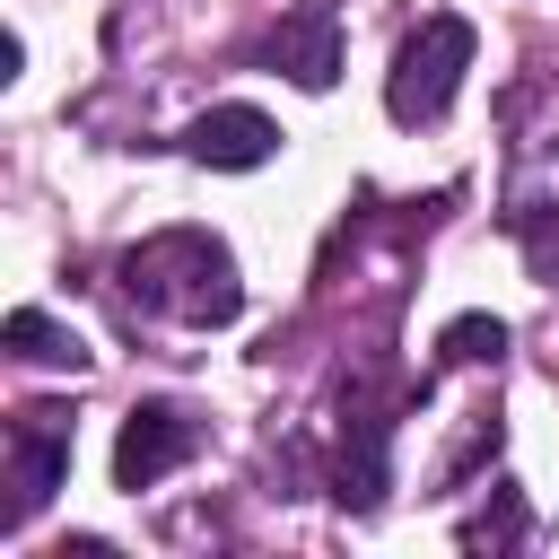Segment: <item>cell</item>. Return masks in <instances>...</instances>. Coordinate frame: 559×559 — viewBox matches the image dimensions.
I'll use <instances>...</instances> for the list:
<instances>
[{
	"label": "cell",
	"instance_id": "obj_10",
	"mask_svg": "<svg viewBox=\"0 0 559 559\" xmlns=\"http://www.w3.org/2000/svg\"><path fill=\"white\" fill-rule=\"evenodd\" d=\"M507 349V323L498 314H454L445 332H437V358L445 367H472V358H498Z\"/></svg>",
	"mask_w": 559,
	"mask_h": 559
},
{
	"label": "cell",
	"instance_id": "obj_9",
	"mask_svg": "<svg viewBox=\"0 0 559 559\" xmlns=\"http://www.w3.org/2000/svg\"><path fill=\"white\" fill-rule=\"evenodd\" d=\"M507 227H515V245H524L533 280H542V288H559V201H542V210H507Z\"/></svg>",
	"mask_w": 559,
	"mask_h": 559
},
{
	"label": "cell",
	"instance_id": "obj_8",
	"mask_svg": "<svg viewBox=\"0 0 559 559\" xmlns=\"http://www.w3.org/2000/svg\"><path fill=\"white\" fill-rule=\"evenodd\" d=\"M0 341H9V349H17V358H26V367H87V341H79V332H70V323H52V314H44V306H17V314H9V332H0Z\"/></svg>",
	"mask_w": 559,
	"mask_h": 559
},
{
	"label": "cell",
	"instance_id": "obj_11",
	"mask_svg": "<svg viewBox=\"0 0 559 559\" xmlns=\"http://www.w3.org/2000/svg\"><path fill=\"white\" fill-rule=\"evenodd\" d=\"M507 542H524V498L498 480V498L480 515H463V550H507Z\"/></svg>",
	"mask_w": 559,
	"mask_h": 559
},
{
	"label": "cell",
	"instance_id": "obj_4",
	"mask_svg": "<svg viewBox=\"0 0 559 559\" xmlns=\"http://www.w3.org/2000/svg\"><path fill=\"white\" fill-rule=\"evenodd\" d=\"M61 472H70V411L61 402H35V411H17L9 419V524H26L52 489H61Z\"/></svg>",
	"mask_w": 559,
	"mask_h": 559
},
{
	"label": "cell",
	"instance_id": "obj_5",
	"mask_svg": "<svg viewBox=\"0 0 559 559\" xmlns=\"http://www.w3.org/2000/svg\"><path fill=\"white\" fill-rule=\"evenodd\" d=\"M271 148H280V122L253 114V105H210V114L183 131V157H201V166H218V175H245V166H262Z\"/></svg>",
	"mask_w": 559,
	"mask_h": 559
},
{
	"label": "cell",
	"instance_id": "obj_2",
	"mask_svg": "<svg viewBox=\"0 0 559 559\" xmlns=\"http://www.w3.org/2000/svg\"><path fill=\"white\" fill-rule=\"evenodd\" d=\"M463 70H472V26H463V17H419V35L393 52L384 114H393V122H437V114L454 105Z\"/></svg>",
	"mask_w": 559,
	"mask_h": 559
},
{
	"label": "cell",
	"instance_id": "obj_6",
	"mask_svg": "<svg viewBox=\"0 0 559 559\" xmlns=\"http://www.w3.org/2000/svg\"><path fill=\"white\" fill-rule=\"evenodd\" d=\"M262 61H280L297 87H332V79H341V26H332V0H306L297 17H280V35L262 44Z\"/></svg>",
	"mask_w": 559,
	"mask_h": 559
},
{
	"label": "cell",
	"instance_id": "obj_7",
	"mask_svg": "<svg viewBox=\"0 0 559 559\" xmlns=\"http://www.w3.org/2000/svg\"><path fill=\"white\" fill-rule=\"evenodd\" d=\"M384 428H393V419H376L367 402H358L349 428H341V489H332V498H341L349 515H376V498H384Z\"/></svg>",
	"mask_w": 559,
	"mask_h": 559
},
{
	"label": "cell",
	"instance_id": "obj_1",
	"mask_svg": "<svg viewBox=\"0 0 559 559\" xmlns=\"http://www.w3.org/2000/svg\"><path fill=\"white\" fill-rule=\"evenodd\" d=\"M114 280H122V297H131L140 314H166V323H183V332H218V323L245 314L236 253H227L210 227H166V236L131 245V253L114 262Z\"/></svg>",
	"mask_w": 559,
	"mask_h": 559
},
{
	"label": "cell",
	"instance_id": "obj_3",
	"mask_svg": "<svg viewBox=\"0 0 559 559\" xmlns=\"http://www.w3.org/2000/svg\"><path fill=\"white\" fill-rule=\"evenodd\" d=\"M192 445H201V419H192L183 402H140V411L122 419V437H114V480L140 498V489H157L175 463H192Z\"/></svg>",
	"mask_w": 559,
	"mask_h": 559
}]
</instances>
